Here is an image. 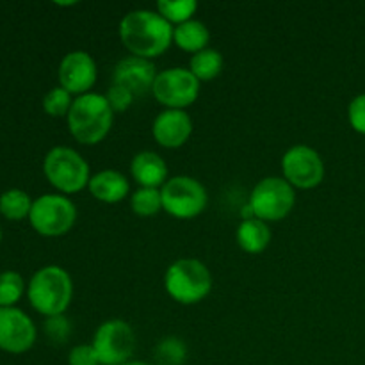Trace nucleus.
Wrapping results in <instances>:
<instances>
[{
    "mask_svg": "<svg viewBox=\"0 0 365 365\" xmlns=\"http://www.w3.org/2000/svg\"><path fill=\"white\" fill-rule=\"evenodd\" d=\"M121 45L130 56L155 59L173 45V25L155 9H134L120 21Z\"/></svg>",
    "mask_w": 365,
    "mask_h": 365,
    "instance_id": "f257e3e1",
    "label": "nucleus"
},
{
    "mask_svg": "<svg viewBox=\"0 0 365 365\" xmlns=\"http://www.w3.org/2000/svg\"><path fill=\"white\" fill-rule=\"evenodd\" d=\"M71 138L84 146H95L109 135L114 123V113L106 95L86 93L75 96L66 116Z\"/></svg>",
    "mask_w": 365,
    "mask_h": 365,
    "instance_id": "f03ea898",
    "label": "nucleus"
},
{
    "mask_svg": "<svg viewBox=\"0 0 365 365\" xmlns=\"http://www.w3.org/2000/svg\"><path fill=\"white\" fill-rule=\"evenodd\" d=\"M27 298L32 309L46 319L64 316L73 299V280L64 267L45 266L32 274Z\"/></svg>",
    "mask_w": 365,
    "mask_h": 365,
    "instance_id": "7ed1b4c3",
    "label": "nucleus"
},
{
    "mask_svg": "<svg viewBox=\"0 0 365 365\" xmlns=\"http://www.w3.org/2000/svg\"><path fill=\"white\" fill-rule=\"evenodd\" d=\"M164 289L173 302L196 305L212 291V273L198 259H178L164 273Z\"/></svg>",
    "mask_w": 365,
    "mask_h": 365,
    "instance_id": "20e7f679",
    "label": "nucleus"
},
{
    "mask_svg": "<svg viewBox=\"0 0 365 365\" xmlns=\"http://www.w3.org/2000/svg\"><path fill=\"white\" fill-rule=\"evenodd\" d=\"M43 173L59 195H77L88 189L91 180L89 164L70 146H53L43 159Z\"/></svg>",
    "mask_w": 365,
    "mask_h": 365,
    "instance_id": "39448f33",
    "label": "nucleus"
},
{
    "mask_svg": "<svg viewBox=\"0 0 365 365\" xmlns=\"http://www.w3.org/2000/svg\"><path fill=\"white\" fill-rule=\"evenodd\" d=\"M296 205V189L284 177L262 178L252 189L248 207L253 217L274 223L282 221L292 212Z\"/></svg>",
    "mask_w": 365,
    "mask_h": 365,
    "instance_id": "423d86ee",
    "label": "nucleus"
},
{
    "mask_svg": "<svg viewBox=\"0 0 365 365\" xmlns=\"http://www.w3.org/2000/svg\"><path fill=\"white\" fill-rule=\"evenodd\" d=\"M163 196V210L175 220H195L209 203L205 185L192 177L177 175L168 178L166 184L160 187Z\"/></svg>",
    "mask_w": 365,
    "mask_h": 365,
    "instance_id": "0eeeda50",
    "label": "nucleus"
},
{
    "mask_svg": "<svg viewBox=\"0 0 365 365\" xmlns=\"http://www.w3.org/2000/svg\"><path fill=\"white\" fill-rule=\"evenodd\" d=\"M29 221L43 237H61L73 228L77 221V207L68 196L48 192L34 200Z\"/></svg>",
    "mask_w": 365,
    "mask_h": 365,
    "instance_id": "6e6552de",
    "label": "nucleus"
},
{
    "mask_svg": "<svg viewBox=\"0 0 365 365\" xmlns=\"http://www.w3.org/2000/svg\"><path fill=\"white\" fill-rule=\"evenodd\" d=\"M100 365H125L135 351L134 328L121 319H109L96 328L91 341Z\"/></svg>",
    "mask_w": 365,
    "mask_h": 365,
    "instance_id": "1a4fd4ad",
    "label": "nucleus"
},
{
    "mask_svg": "<svg viewBox=\"0 0 365 365\" xmlns=\"http://www.w3.org/2000/svg\"><path fill=\"white\" fill-rule=\"evenodd\" d=\"M202 82L189 71V68L173 66L157 73L152 95L166 109L185 110L198 100Z\"/></svg>",
    "mask_w": 365,
    "mask_h": 365,
    "instance_id": "9d476101",
    "label": "nucleus"
},
{
    "mask_svg": "<svg viewBox=\"0 0 365 365\" xmlns=\"http://www.w3.org/2000/svg\"><path fill=\"white\" fill-rule=\"evenodd\" d=\"M324 160L312 146L294 145L282 157V177L296 191H310L324 180Z\"/></svg>",
    "mask_w": 365,
    "mask_h": 365,
    "instance_id": "9b49d317",
    "label": "nucleus"
},
{
    "mask_svg": "<svg viewBox=\"0 0 365 365\" xmlns=\"http://www.w3.org/2000/svg\"><path fill=\"white\" fill-rule=\"evenodd\" d=\"M38 330L24 310L16 307L0 309V349L11 355L27 353L34 346Z\"/></svg>",
    "mask_w": 365,
    "mask_h": 365,
    "instance_id": "f8f14e48",
    "label": "nucleus"
},
{
    "mask_svg": "<svg viewBox=\"0 0 365 365\" xmlns=\"http://www.w3.org/2000/svg\"><path fill=\"white\" fill-rule=\"evenodd\" d=\"M57 77L61 88L66 89L70 95L81 96L91 93L98 78V68L91 53L84 50H73L61 59Z\"/></svg>",
    "mask_w": 365,
    "mask_h": 365,
    "instance_id": "ddd939ff",
    "label": "nucleus"
},
{
    "mask_svg": "<svg viewBox=\"0 0 365 365\" xmlns=\"http://www.w3.org/2000/svg\"><path fill=\"white\" fill-rule=\"evenodd\" d=\"M157 73L153 61L143 59V57L128 56L118 61L113 70V84L123 86L128 91L134 93L135 98H145L152 93L153 82Z\"/></svg>",
    "mask_w": 365,
    "mask_h": 365,
    "instance_id": "4468645a",
    "label": "nucleus"
},
{
    "mask_svg": "<svg viewBox=\"0 0 365 365\" xmlns=\"http://www.w3.org/2000/svg\"><path fill=\"white\" fill-rule=\"evenodd\" d=\"M192 134V120L185 110L164 109L152 123V135L163 148L177 150L189 141Z\"/></svg>",
    "mask_w": 365,
    "mask_h": 365,
    "instance_id": "2eb2a0df",
    "label": "nucleus"
},
{
    "mask_svg": "<svg viewBox=\"0 0 365 365\" xmlns=\"http://www.w3.org/2000/svg\"><path fill=\"white\" fill-rule=\"evenodd\" d=\"M130 173L139 187L160 189L170 178L166 160L152 150H143L132 157Z\"/></svg>",
    "mask_w": 365,
    "mask_h": 365,
    "instance_id": "dca6fc26",
    "label": "nucleus"
},
{
    "mask_svg": "<svg viewBox=\"0 0 365 365\" xmlns=\"http://www.w3.org/2000/svg\"><path fill=\"white\" fill-rule=\"evenodd\" d=\"M88 191L98 202L114 205V203H121L127 198L128 192H130V184L121 171L102 170L91 175Z\"/></svg>",
    "mask_w": 365,
    "mask_h": 365,
    "instance_id": "f3484780",
    "label": "nucleus"
},
{
    "mask_svg": "<svg viewBox=\"0 0 365 365\" xmlns=\"http://www.w3.org/2000/svg\"><path fill=\"white\" fill-rule=\"evenodd\" d=\"M271 237L273 234H271L269 225L253 216L242 220L235 230L237 246L250 255H259V253L266 252L267 246L271 245Z\"/></svg>",
    "mask_w": 365,
    "mask_h": 365,
    "instance_id": "a211bd4d",
    "label": "nucleus"
},
{
    "mask_svg": "<svg viewBox=\"0 0 365 365\" xmlns=\"http://www.w3.org/2000/svg\"><path fill=\"white\" fill-rule=\"evenodd\" d=\"M210 32L207 25L200 20H189L185 24L173 27V45L184 50L187 53H198L202 50L209 48Z\"/></svg>",
    "mask_w": 365,
    "mask_h": 365,
    "instance_id": "6ab92c4d",
    "label": "nucleus"
},
{
    "mask_svg": "<svg viewBox=\"0 0 365 365\" xmlns=\"http://www.w3.org/2000/svg\"><path fill=\"white\" fill-rule=\"evenodd\" d=\"M225 66V59L220 50L205 48L202 52L195 53L189 61V71L198 78L200 82L214 81L221 75Z\"/></svg>",
    "mask_w": 365,
    "mask_h": 365,
    "instance_id": "aec40b11",
    "label": "nucleus"
},
{
    "mask_svg": "<svg viewBox=\"0 0 365 365\" xmlns=\"http://www.w3.org/2000/svg\"><path fill=\"white\" fill-rule=\"evenodd\" d=\"M34 200L21 189H9L0 195V214L9 221H21L29 217Z\"/></svg>",
    "mask_w": 365,
    "mask_h": 365,
    "instance_id": "412c9836",
    "label": "nucleus"
},
{
    "mask_svg": "<svg viewBox=\"0 0 365 365\" xmlns=\"http://www.w3.org/2000/svg\"><path fill=\"white\" fill-rule=\"evenodd\" d=\"M196 9H198V4H196L195 0H159V2L155 4L157 13H159L164 20L170 21L173 27L192 20Z\"/></svg>",
    "mask_w": 365,
    "mask_h": 365,
    "instance_id": "4be33fe9",
    "label": "nucleus"
},
{
    "mask_svg": "<svg viewBox=\"0 0 365 365\" xmlns=\"http://www.w3.org/2000/svg\"><path fill=\"white\" fill-rule=\"evenodd\" d=\"M130 209L139 217H153L163 210L160 189L139 187L130 196Z\"/></svg>",
    "mask_w": 365,
    "mask_h": 365,
    "instance_id": "5701e85b",
    "label": "nucleus"
},
{
    "mask_svg": "<svg viewBox=\"0 0 365 365\" xmlns=\"http://www.w3.org/2000/svg\"><path fill=\"white\" fill-rule=\"evenodd\" d=\"M25 292V282L16 271L0 273V309L14 307Z\"/></svg>",
    "mask_w": 365,
    "mask_h": 365,
    "instance_id": "b1692460",
    "label": "nucleus"
},
{
    "mask_svg": "<svg viewBox=\"0 0 365 365\" xmlns=\"http://www.w3.org/2000/svg\"><path fill=\"white\" fill-rule=\"evenodd\" d=\"M73 95H70L61 86H57V88H52L43 96V110L52 118H66L71 106H73Z\"/></svg>",
    "mask_w": 365,
    "mask_h": 365,
    "instance_id": "393cba45",
    "label": "nucleus"
},
{
    "mask_svg": "<svg viewBox=\"0 0 365 365\" xmlns=\"http://www.w3.org/2000/svg\"><path fill=\"white\" fill-rule=\"evenodd\" d=\"M187 355L184 341L177 337H166L155 348V356L163 365H180Z\"/></svg>",
    "mask_w": 365,
    "mask_h": 365,
    "instance_id": "a878e982",
    "label": "nucleus"
},
{
    "mask_svg": "<svg viewBox=\"0 0 365 365\" xmlns=\"http://www.w3.org/2000/svg\"><path fill=\"white\" fill-rule=\"evenodd\" d=\"M106 98H107V102H109L110 109H113L114 114L125 113V110L130 109L132 103L135 102L134 93H130L127 88H123V86H118V84H113L109 89H107Z\"/></svg>",
    "mask_w": 365,
    "mask_h": 365,
    "instance_id": "bb28decb",
    "label": "nucleus"
},
{
    "mask_svg": "<svg viewBox=\"0 0 365 365\" xmlns=\"http://www.w3.org/2000/svg\"><path fill=\"white\" fill-rule=\"evenodd\" d=\"M348 120L355 132L365 135V93L356 95L348 106Z\"/></svg>",
    "mask_w": 365,
    "mask_h": 365,
    "instance_id": "cd10ccee",
    "label": "nucleus"
},
{
    "mask_svg": "<svg viewBox=\"0 0 365 365\" xmlns=\"http://www.w3.org/2000/svg\"><path fill=\"white\" fill-rule=\"evenodd\" d=\"M45 334L48 335L50 341L64 342L68 339V335L71 334V324L68 323V319L64 316L48 317L45 321Z\"/></svg>",
    "mask_w": 365,
    "mask_h": 365,
    "instance_id": "c85d7f7f",
    "label": "nucleus"
},
{
    "mask_svg": "<svg viewBox=\"0 0 365 365\" xmlns=\"http://www.w3.org/2000/svg\"><path fill=\"white\" fill-rule=\"evenodd\" d=\"M68 365H100V362L91 344H78L71 348L68 355Z\"/></svg>",
    "mask_w": 365,
    "mask_h": 365,
    "instance_id": "c756f323",
    "label": "nucleus"
},
{
    "mask_svg": "<svg viewBox=\"0 0 365 365\" xmlns=\"http://www.w3.org/2000/svg\"><path fill=\"white\" fill-rule=\"evenodd\" d=\"M125 365H152V364L143 362V360H130V362H127Z\"/></svg>",
    "mask_w": 365,
    "mask_h": 365,
    "instance_id": "7c9ffc66",
    "label": "nucleus"
},
{
    "mask_svg": "<svg viewBox=\"0 0 365 365\" xmlns=\"http://www.w3.org/2000/svg\"><path fill=\"white\" fill-rule=\"evenodd\" d=\"M0 241H2V228H0Z\"/></svg>",
    "mask_w": 365,
    "mask_h": 365,
    "instance_id": "2f4dec72",
    "label": "nucleus"
}]
</instances>
